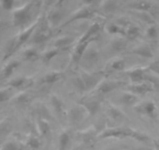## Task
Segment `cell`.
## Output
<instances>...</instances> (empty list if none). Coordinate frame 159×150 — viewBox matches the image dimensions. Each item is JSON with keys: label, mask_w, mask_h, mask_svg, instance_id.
<instances>
[{"label": "cell", "mask_w": 159, "mask_h": 150, "mask_svg": "<svg viewBox=\"0 0 159 150\" xmlns=\"http://www.w3.org/2000/svg\"><path fill=\"white\" fill-rule=\"evenodd\" d=\"M3 150H18V146L15 143L10 142L4 146Z\"/></svg>", "instance_id": "cell-26"}, {"label": "cell", "mask_w": 159, "mask_h": 150, "mask_svg": "<svg viewBox=\"0 0 159 150\" xmlns=\"http://www.w3.org/2000/svg\"><path fill=\"white\" fill-rule=\"evenodd\" d=\"M33 2H29L21 8L15 10L13 15V24L17 27H23L30 22L31 19V10Z\"/></svg>", "instance_id": "cell-1"}, {"label": "cell", "mask_w": 159, "mask_h": 150, "mask_svg": "<svg viewBox=\"0 0 159 150\" xmlns=\"http://www.w3.org/2000/svg\"><path fill=\"white\" fill-rule=\"evenodd\" d=\"M126 45H125L124 42H116L114 44H113V48H114L115 50H122L123 49L125 48Z\"/></svg>", "instance_id": "cell-25"}, {"label": "cell", "mask_w": 159, "mask_h": 150, "mask_svg": "<svg viewBox=\"0 0 159 150\" xmlns=\"http://www.w3.org/2000/svg\"><path fill=\"white\" fill-rule=\"evenodd\" d=\"M94 11L93 10L90 8H84L80 10V11H78L77 13H75L66 23H65L63 26H66V24H70V23L73 22V21H78V20H81V19H90L91 17H92L94 16Z\"/></svg>", "instance_id": "cell-3"}, {"label": "cell", "mask_w": 159, "mask_h": 150, "mask_svg": "<svg viewBox=\"0 0 159 150\" xmlns=\"http://www.w3.org/2000/svg\"><path fill=\"white\" fill-rule=\"evenodd\" d=\"M2 8L6 10H10L14 5V0H0Z\"/></svg>", "instance_id": "cell-18"}, {"label": "cell", "mask_w": 159, "mask_h": 150, "mask_svg": "<svg viewBox=\"0 0 159 150\" xmlns=\"http://www.w3.org/2000/svg\"><path fill=\"white\" fill-rule=\"evenodd\" d=\"M58 53L57 50H54V51H50L48 53H47L45 55V61H49L50 59H52Z\"/></svg>", "instance_id": "cell-24"}, {"label": "cell", "mask_w": 159, "mask_h": 150, "mask_svg": "<svg viewBox=\"0 0 159 150\" xmlns=\"http://www.w3.org/2000/svg\"><path fill=\"white\" fill-rule=\"evenodd\" d=\"M143 70L137 69V70H132L129 72V77L131 82H134V83H140L143 80Z\"/></svg>", "instance_id": "cell-9"}, {"label": "cell", "mask_w": 159, "mask_h": 150, "mask_svg": "<svg viewBox=\"0 0 159 150\" xmlns=\"http://www.w3.org/2000/svg\"><path fill=\"white\" fill-rule=\"evenodd\" d=\"M62 75L61 73H59V72H52V73H49L45 75L44 78L42 79V82L47 84L54 83V82H58L59 79L62 78Z\"/></svg>", "instance_id": "cell-7"}, {"label": "cell", "mask_w": 159, "mask_h": 150, "mask_svg": "<svg viewBox=\"0 0 159 150\" xmlns=\"http://www.w3.org/2000/svg\"><path fill=\"white\" fill-rule=\"evenodd\" d=\"M29 145H30V146H32L33 148H37L38 147V145H39V142H38V140L35 138H32L30 139V144Z\"/></svg>", "instance_id": "cell-27"}, {"label": "cell", "mask_w": 159, "mask_h": 150, "mask_svg": "<svg viewBox=\"0 0 159 150\" xmlns=\"http://www.w3.org/2000/svg\"><path fill=\"white\" fill-rule=\"evenodd\" d=\"M95 1L96 0H85V2H86L87 4H91L94 2H95Z\"/></svg>", "instance_id": "cell-28"}, {"label": "cell", "mask_w": 159, "mask_h": 150, "mask_svg": "<svg viewBox=\"0 0 159 150\" xmlns=\"http://www.w3.org/2000/svg\"><path fill=\"white\" fill-rule=\"evenodd\" d=\"M135 53L143 56V57H151V56H152L151 50L148 47H142V48L138 49L136 50Z\"/></svg>", "instance_id": "cell-16"}, {"label": "cell", "mask_w": 159, "mask_h": 150, "mask_svg": "<svg viewBox=\"0 0 159 150\" xmlns=\"http://www.w3.org/2000/svg\"><path fill=\"white\" fill-rule=\"evenodd\" d=\"M151 7H152V5L149 2L142 1V0L134 2L133 4V8L140 10V11H148L149 10H151Z\"/></svg>", "instance_id": "cell-10"}, {"label": "cell", "mask_w": 159, "mask_h": 150, "mask_svg": "<svg viewBox=\"0 0 159 150\" xmlns=\"http://www.w3.org/2000/svg\"><path fill=\"white\" fill-rule=\"evenodd\" d=\"M154 110V105L151 102H148L144 105V111L146 112L148 114H153V112Z\"/></svg>", "instance_id": "cell-22"}, {"label": "cell", "mask_w": 159, "mask_h": 150, "mask_svg": "<svg viewBox=\"0 0 159 150\" xmlns=\"http://www.w3.org/2000/svg\"><path fill=\"white\" fill-rule=\"evenodd\" d=\"M10 92L9 90H2L0 91V102L7 101L10 98Z\"/></svg>", "instance_id": "cell-21"}, {"label": "cell", "mask_w": 159, "mask_h": 150, "mask_svg": "<svg viewBox=\"0 0 159 150\" xmlns=\"http://www.w3.org/2000/svg\"><path fill=\"white\" fill-rule=\"evenodd\" d=\"M124 85L119 82H105L103 83L99 88V91L102 93H108L111 91L112 90L119 88V86Z\"/></svg>", "instance_id": "cell-5"}, {"label": "cell", "mask_w": 159, "mask_h": 150, "mask_svg": "<svg viewBox=\"0 0 159 150\" xmlns=\"http://www.w3.org/2000/svg\"><path fill=\"white\" fill-rule=\"evenodd\" d=\"M73 39L67 37V38H63V39H59V40L56 42V44H57V45L59 47H65L66 46V45H70V44L73 42Z\"/></svg>", "instance_id": "cell-17"}, {"label": "cell", "mask_w": 159, "mask_h": 150, "mask_svg": "<svg viewBox=\"0 0 159 150\" xmlns=\"http://www.w3.org/2000/svg\"><path fill=\"white\" fill-rule=\"evenodd\" d=\"M70 144V136L67 133H62L59 138V150H66Z\"/></svg>", "instance_id": "cell-12"}, {"label": "cell", "mask_w": 159, "mask_h": 150, "mask_svg": "<svg viewBox=\"0 0 159 150\" xmlns=\"http://www.w3.org/2000/svg\"><path fill=\"white\" fill-rule=\"evenodd\" d=\"M66 0H57V5H61L62 3H63L64 2H65Z\"/></svg>", "instance_id": "cell-29"}, {"label": "cell", "mask_w": 159, "mask_h": 150, "mask_svg": "<svg viewBox=\"0 0 159 150\" xmlns=\"http://www.w3.org/2000/svg\"><path fill=\"white\" fill-rule=\"evenodd\" d=\"M50 35V30H48V28H47L46 27L43 26L42 27V28L38 30V32L37 33L36 36L34 39V41L37 43H42V42H45L47 39H48V37Z\"/></svg>", "instance_id": "cell-4"}, {"label": "cell", "mask_w": 159, "mask_h": 150, "mask_svg": "<svg viewBox=\"0 0 159 150\" xmlns=\"http://www.w3.org/2000/svg\"><path fill=\"white\" fill-rule=\"evenodd\" d=\"M39 24H40V20H38L37 22H35L34 24H32L30 27H28L25 31H24L23 33H21L20 35L19 38H18L17 39V42H16V46H15V49H16V48H18V47L20 46V45H22L23 44L25 43V42L28 40L30 36L32 35V33L34 31L36 27L39 25Z\"/></svg>", "instance_id": "cell-2"}, {"label": "cell", "mask_w": 159, "mask_h": 150, "mask_svg": "<svg viewBox=\"0 0 159 150\" xmlns=\"http://www.w3.org/2000/svg\"><path fill=\"white\" fill-rule=\"evenodd\" d=\"M125 67V63L123 60H116L111 64V68L114 70H122Z\"/></svg>", "instance_id": "cell-19"}, {"label": "cell", "mask_w": 159, "mask_h": 150, "mask_svg": "<svg viewBox=\"0 0 159 150\" xmlns=\"http://www.w3.org/2000/svg\"><path fill=\"white\" fill-rule=\"evenodd\" d=\"M32 84H33V82L30 79L18 78L16 80L13 81L10 83V86L16 88H24L31 86Z\"/></svg>", "instance_id": "cell-6"}, {"label": "cell", "mask_w": 159, "mask_h": 150, "mask_svg": "<svg viewBox=\"0 0 159 150\" xmlns=\"http://www.w3.org/2000/svg\"><path fill=\"white\" fill-rule=\"evenodd\" d=\"M131 91H134L135 93H138V94L144 95L146 93L149 92L151 91V88L148 85L145 83H138L137 85H134L131 88Z\"/></svg>", "instance_id": "cell-8"}, {"label": "cell", "mask_w": 159, "mask_h": 150, "mask_svg": "<svg viewBox=\"0 0 159 150\" xmlns=\"http://www.w3.org/2000/svg\"><path fill=\"white\" fill-rule=\"evenodd\" d=\"M125 35L129 38V39H135L140 35V30L138 27H135V26H130L128 28V30L126 31Z\"/></svg>", "instance_id": "cell-13"}, {"label": "cell", "mask_w": 159, "mask_h": 150, "mask_svg": "<svg viewBox=\"0 0 159 150\" xmlns=\"http://www.w3.org/2000/svg\"><path fill=\"white\" fill-rule=\"evenodd\" d=\"M108 31L111 34H126V31L118 24H110L108 27Z\"/></svg>", "instance_id": "cell-14"}, {"label": "cell", "mask_w": 159, "mask_h": 150, "mask_svg": "<svg viewBox=\"0 0 159 150\" xmlns=\"http://www.w3.org/2000/svg\"><path fill=\"white\" fill-rule=\"evenodd\" d=\"M24 56H25V58L27 60L31 61V62L35 61L38 58V53L33 49H28L27 51H26L25 53H24Z\"/></svg>", "instance_id": "cell-15"}, {"label": "cell", "mask_w": 159, "mask_h": 150, "mask_svg": "<svg viewBox=\"0 0 159 150\" xmlns=\"http://www.w3.org/2000/svg\"><path fill=\"white\" fill-rule=\"evenodd\" d=\"M157 35V29H156L155 27L152 26V27H150L148 30V35L150 37V38H155Z\"/></svg>", "instance_id": "cell-23"}, {"label": "cell", "mask_w": 159, "mask_h": 150, "mask_svg": "<svg viewBox=\"0 0 159 150\" xmlns=\"http://www.w3.org/2000/svg\"><path fill=\"white\" fill-rule=\"evenodd\" d=\"M136 98L134 97L133 95H125V96H123V98H122V101H123V102H124L125 104H126V105H132L133 103L134 102V101H135Z\"/></svg>", "instance_id": "cell-20"}, {"label": "cell", "mask_w": 159, "mask_h": 150, "mask_svg": "<svg viewBox=\"0 0 159 150\" xmlns=\"http://www.w3.org/2000/svg\"><path fill=\"white\" fill-rule=\"evenodd\" d=\"M19 62H13L11 63L8 64V65L4 68L3 71H2V76H3V77H10V75L14 72V70L19 67Z\"/></svg>", "instance_id": "cell-11"}]
</instances>
